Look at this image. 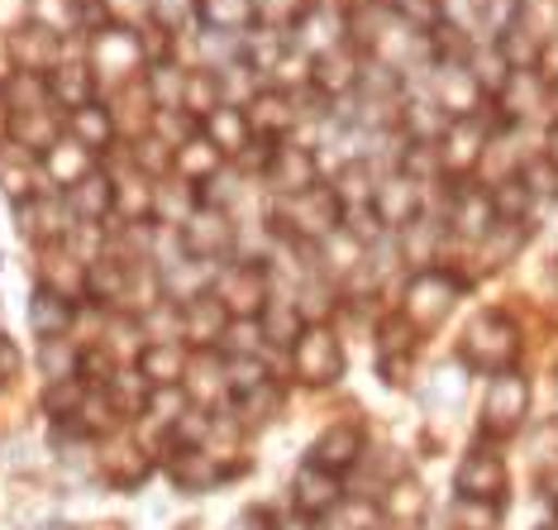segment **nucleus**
<instances>
[{
	"mask_svg": "<svg viewBox=\"0 0 558 530\" xmlns=\"http://www.w3.org/2000/svg\"><path fill=\"white\" fill-rule=\"evenodd\" d=\"M272 225L291 239L325 244V239L344 225V206H339V196L329 192V186H311V192H301V196H277Z\"/></svg>",
	"mask_w": 558,
	"mask_h": 530,
	"instance_id": "1",
	"label": "nucleus"
},
{
	"mask_svg": "<svg viewBox=\"0 0 558 530\" xmlns=\"http://www.w3.org/2000/svg\"><path fill=\"white\" fill-rule=\"evenodd\" d=\"M515 353H520V335H515V325L506 321V315L487 311L482 321L468 325V335H463V363L468 369L506 373L515 363Z\"/></svg>",
	"mask_w": 558,
	"mask_h": 530,
	"instance_id": "2",
	"label": "nucleus"
},
{
	"mask_svg": "<svg viewBox=\"0 0 558 530\" xmlns=\"http://www.w3.org/2000/svg\"><path fill=\"white\" fill-rule=\"evenodd\" d=\"M291 369L311 387L339 383V373H344V349H339V339L329 335L325 325H306V330L296 335V345H291Z\"/></svg>",
	"mask_w": 558,
	"mask_h": 530,
	"instance_id": "3",
	"label": "nucleus"
},
{
	"mask_svg": "<svg viewBox=\"0 0 558 530\" xmlns=\"http://www.w3.org/2000/svg\"><path fill=\"white\" fill-rule=\"evenodd\" d=\"M215 301L230 311V321H253L263 306H268V277H263L258 263H234L215 277Z\"/></svg>",
	"mask_w": 558,
	"mask_h": 530,
	"instance_id": "4",
	"label": "nucleus"
},
{
	"mask_svg": "<svg viewBox=\"0 0 558 530\" xmlns=\"http://www.w3.org/2000/svg\"><path fill=\"white\" fill-rule=\"evenodd\" d=\"M453 297H459V282H453V277H444L439 268H421L411 282H405V306H401V315L411 325H421V330H429V325H439L444 315H449Z\"/></svg>",
	"mask_w": 558,
	"mask_h": 530,
	"instance_id": "5",
	"label": "nucleus"
},
{
	"mask_svg": "<svg viewBox=\"0 0 558 530\" xmlns=\"http://www.w3.org/2000/svg\"><path fill=\"white\" fill-rule=\"evenodd\" d=\"M525 407H530V383H525V377H520L515 369L492 373L487 407H482V431H487V435H511V431H520V421H525Z\"/></svg>",
	"mask_w": 558,
	"mask_h": 530,
	"instance_id": "6",
	"label": "nucleus"
},
{
	"mask_svg": "<svg viewBox=\"0 0 558 530\" xmlns=\"http://www.w3.org/2000/svg\"><path fill=\"white\" fill-rule=\"evenodd\" d=\"M263 182L277 196H301L311 186H320V162H315L306 144H272L268 162H263Z\"/></svg>",
	"mask_w": 558,
	"mask_h": 530,
	"instance_id": "7",
	"label": "nucleus"
},
{
	"mask_svg": "<svg viewBox=\"0 0 558 530\" xmlns=\"http://www.w3.org/2000/svg\"><path fill=\"white\" fill-rule=\"evenodd\" d=\"M429 100L449 120H473L482 110V86L463 62H435V72H429Z\"/></svg>",
	"mask_w": 558,
	"mask_h": 530,
	"instance_id": "8",
	"label": "nucleus"
},
{
	"mask_svg": "<svg viewBox=\"0 0 558 530\" xmlns=\"http://www.w3.org/2000/svg\"><path fill=\"white\" fill-rule=\"evenodd\" d=\"M182 249H186V258H192V263L225 258L234 249L230 216H225V210H215V206H196L192 216L182 220Z\"/></svg>",
	"mask_w": 558,
	"mask_h": 530,
	"instance_id": "9",
	"label": "nucleus"
},
{
	"mask_svg": "<svg viewBox=\"0 0 558 530\" xmlns=\"http://www.w3.org/2000/svg\"><path fill=\"white\" fill-rule=\"evenodd\" d=\"M367 210L377 216V225H387V230H405L415 216H421V182L405 172H391L383 182H373V201H367Z\"/></svg>",
	"mask_w": 558,
	"mask_h": 530,
	"instance_id": "10",
	"label": "nucleus"
},
{
	"mask_svg": "<svg viewBox=\"0 0 558 530\" xmlns=\"http://www.w3.org/2000/svg\"><path fill=\"white\" fill-rule=\"evenodd\" d=\"M239 110H244V120H248V134L268 138V144H282V134L296 124V100H291V92H282V86L253 92Z\"/></svg>",
	"mask_w": 558,
	"mask_h": 530,
	"instance_id": "11",
	"label": "nucleus"
},
{
	"mask_svg": "<svg viewBox=\"0 0 558 530\" xmlns=\"http://www.w3.org/2000/svg\"><path fill=\"white\" fill-rule=\"evenodd\" d=\"M482 144H487V130L482 120H449V130L439 134L435 154H439V172H453V177H468L482 162Z\"/></svg>",
	"mask_w": 558,
	"mask_h": 530,
	"instance_id": "12",
	"label": "nucleus"
},
{
	"mask_svg": "<svg viewBox=\"0 0 558 530\" xmlns=\"http://www.w3.org/2000/svg\"><path fill=\"white\" fill-rule=\"evenodd\" d=\"M363 77V58L353 44H335V48H320V53L311 58V86L320 96H344L353 92Z\"/></svg>",
	"mask_w": 558,
	"mask_h": 530,
	"instance_id": "13",
	"label": "nucleus"
},
{
	"mask_svg": "<svg viewBox=\"0 0 558 530\" xmlns=\"http://www.w3.org/2000/svg\"><path fill=\"white\" fill-rule=\"evenodd\" d=\"M453 487H459V497L497 502L501 492H506V463H501V454H492V449L463 454L459 473H453Z\"/></svg>",
	"mask_w": 558,
	"mask_h": 530,
	"instance_id": "14",
	"label": "nucleus"
},
{
	"mask_svg": "<svg viewBox=\"0 0 558 530\" xmlns=\"http://www.w3.org/2000/svg\"><path fill=\"white\" fill-rule=\"evenodd\" d=\"M359 459H363V425L359 421H335L311 449V463H320V469H329L335 478L353 469Z\"/></svg>",
	"mask_w": 558,
	"mask_h": 530,
	"instance_id": "15",
	"label": "nucleus"
},
{
	"mask_svg": "<svg viewBox=\"0 0 558 530\" xmlns=\"http://www.w3.org/2000/svg\"><path fill=\"white\" fill-rule=\"evenodd\" d=\"M182 301H186V306H182V335L192 339V345L210 349L215 339L230 330V311L215 301L210 287H206V292H196V297H182Z\"/></svg>",
	"mask_w": 558,
	"mask_h": 530,
	"instance_id": "16",
	"label": "nucleus"
},
{
	"mask_svg": "<svg viewBox=\"0 0 558 530\" xmlns=\"http://www.w3.org/2000/svg\"><path fill=\"white\" fill-rule=\"evenodd\" d=\"M291 502H296V511L306 516H325L339 507V478L320 469V463H306V469H296L291 478Z\"/></svg>",
	"mask_w": 558,
	"mask_h": 530,
	"instance_id": "17",
	"label": "nucleus"
},
{
	"mask_svg": "<svg viewBox=\"0 0 558 530\" xmlns=\"http://www.w3.org/2000/svg\"><path fill=\"white\" fill-rule=\"evenodd\" d=\"M449 225L468 239H482L497 225V210H492V196L487 192H473V186H459L453 192V210H449Z\"/></svg>",
	"mask_w": 558,
	"mask_h": 530,
	"instance_id": "18",
	"label": "nucleus"
},
{
	"mask_svg": "<svg viewBox=\"0 0 558 530\" xmlns=\"http://www.w3.org/2000/svg\"><path fill=\"white\" fill-rule=\"evenodd\" d=\"M138 39L124 29H106L96 39V72H106V77H130V72L138 68Z\"/></svg>",
	"mask_w": 558,
	"mask_h": 530,
	"instance_id": "19",
	"label": "nucleus"
},
{
	"mask_svg": "<svg viewBox=\"0 0 558 530\" xmlns=\"http://www.w3.org/2000/svg\"><path fill=\"white\" fill-rule=\"evenodd\" d=\"M172 168L182 172L186 182H210V177L225 168V158H220V148H215L206 134H192V138H186V144H177Z\"/></svg>",
	"mask_w": 558,
	"mask_h": 530,
	"instance_id": "20",
	"label": "nucleus"
},
{
	"mask_svg": "<svg viewBox=\"0 0 558 530\" xmlns=\"http://www.w3.org/2000/svg\"><path fill=\"white\" fill-rule=\"evenodd\" d=\"M68 206H72V216H82V220H100L116 206V186H110L106 172H86L82 182L68 186Z\"/></svg>",
	"mask_w": 558,
	"mask_h": 530,
	"instance_id": "21",
	"label": "nucleus"
},
{
	"mask_svg": "<svg viewBox=\"0 0 558 530\" xmlns=\"http://www.w3.org/2000/svg\"><path fill=\"white\" fill-rule=\"evenodd\" d=\"M201 124H206V138H210V144L220 148V158H225V154H239V158H244V148L253 144L244 110H234V106H220L215 116H206Z\"/></svg>",
	"mask_w": 558,
	"mask_h": 530,
	"instance_id": "22",
	"label": "nucleus"
},
{
	"mask_svg": "<svg viewBox=\"0 0 558 530\" xmlns=\"http://www.w3.org/2000/svg\"><path fill=\"white\" fill-rule=\"evenodd\" d=\"M501 100L511 116H535V110L549 106V82H544L535 68H520V72H511V82L501 86Z\"/></svg>",
	"mask_w": 558,
	"mask_h": 530,
	"instance_id": "23",
	"label": "nucleus"
},
{
	"mask_svg": "<svg viewBox=\"0 0 558 530\" xmlns=\"http://www.w3.org/2000/svg\"><path fill=\"white\" fill-rule=\"evenodd\" d=\"M225 106V77L220 72H186V86H182V110L192 120H206Z\"/></svg>",
	"mask_w": 558,
	"mask_h": 530,
	"instance_id": "24",
	"label": "nucleus"
},
{
	"mask_svg": "<svg viewBox=\"0 0 558 530\" xmlns=\"http://www.w3.org/2000/svg\"><path fill=\"white\" fill-rule=\"evenodd\" d=\"M301 330H306V325H301V306H296V301H272L268 297V306L258 311V335L268 339V345L291 349Z\"/></svg>",
	"mask_w": 558,
	"mask_h": 530,
	"instance_id": "25",
	"label": "nucleus"
},
{
	"mask_svg": "<svg viewBox=\"0 0 558 530\" xmlns=\"http://www.w3.org/2000/svg\"><path fill=\"white\" fill-rule=\"evenodd\" d=\"M172 483L182 487V492H210L215 483H220V469H215V459L206 449H177V459H172Z\"/></svg>",
	"mask_w": 558,
	"mask_h": 530,
	"instance_id": "26",
	"label": "nucleus"
},
{
	"mask_svg": "<svg viewBox=\"0 0 558 530\" xmlns=\"http://www.w3.org/2000/svg\"><path fill=\"white\" fill-rule=\"evenodd\" d=\"M182 369H186V359L172 339H154V345L138 353V377H148L154 387H172L182 377Z\"/></svg>",
	"mask_w": 558,
	"mask_h": 530,
	"instance_id": "27",
	"label": "nucleus"
},
{
	"mask_svg": "<svg viewBox=\"0 0 558 530\" xmlns=\"http://www.w3.org/2000/svg\"><path fill=\"white\" fill-rule=\"evenodd\" d=\"M401 130H405L411 144H439V134L449 130V116H444L429 96H421V100H411V106L401 110Z\"/></svg>",
	"mask_w": 558,
	"mask_h": 530,
	"instance_id": "28",
	"label": "nucleus"
},
{
	"mask_svg": "<svg viewBox=\"0 0 558 530\" xmlns=\"http://www.w3.org/2000/svg\"><path fill=\"white\" fill-rule=\"evenodd\" d=\"M196 15L215 34H244L253 29V0H196Z\"/></svg>",
	"mask_w": 558,
	"mask_h": 530,
	"instance_id": "29",
	"label": "nucleus"
},
{
	"mask_svg": "<svg viewBox=\"0 0 558 530\" xmlns=\"http://www.w3.org/2000/svg\"><path fill=\"white\" fill-rule=\"evenodd\" d=\"M525 234H530L525 220H497L487 234L477 239V244H482L477 258L487 263V268H501V263H511V254H515L520 244H525Z\"/></svg>",
	"mask_w": 558,
	"mask_h": 530,
	"instance_id": "30",
	"label": "nucleus"
},
{
	"mask_svg": "<svg viewBox=\"0 0 558 530\" xmlns=\"http://www.w3.org/2000/svg\"><path fill=\"white\" fill-rule=\"evenodd\" d=\"M34 172H39V162L24 144H0V186H5L10 196H29L34 186Z\"/></svg>",
	"mask_w": 558,
	"mask_h": 530,
	"instance_id": "31",
	"label": "nucleus"
},
{
	"mask_svg": "<svg viewBox=\"0 0 558 530\" xmlns=\"http://www.w3.org/2000/svg\"><path fill=\"white\" fill-rule=\"evenodd\" d=\"M29 321H34V330H39L44 339H58L62 330H68V321H72L68 297L53 292V287H44V292L29 301Z\"/></svg>",
	"mask_w": 558,
	"mask_h": 530,
	"instance_id": "32",
	"label": "nucleus"
},
{
	"mask_svg": "<svg viewBox=\"0 0 558 530\" xmlns=\"http://www.w3.org/2000/svg\"><path fill=\"white\" fill-rule=\"evenodd\" d=\"M48 96L62 100L68 110H82V106H92V72L86 68H53L48 72Z\"/></svg>",
	"mask_w": 558,
	"mask_h": 530,
	"instance_id": "33",
	"label": "nucleus"
},
{
	"mask_svg": "<svg viewBox=\"0 0 558 530\" xmlns=\"http://www.w3.org/2000/svg\"><path fill=\"white\" fill-rule=\"evenodd\" d=\"M391 20L415 29L421 39H429L444 24V0H391Z\"/></svg>",
	"mask_w": 558,
	"mask_h": 530,
	"instance_id": "34",
	"label": "nucleus"
},
{
	"mask_svg": "<svg viewBox=\"0 0 558 530\" xmlns=\"http://www.w3.org/2000/svg\"><path fill=\"white\" fill-rule=\"evenodd\" d=\"M72 134H77V144L92 154V148H106L110 134H116V124H110V110H100L96 100L82 110H72Z\"/></svg>",
	"mask_w": 558,
	"mask_h": 530,
	"instance_id": "35",
	"label": "nucleus"
},
{
	"mask_svg": "<svg viewBox=\"0 0 558 530\" xmlns=\"http://www.w3.org/2000/svg\"><path fill=\"white\" fill-rule=\"evenodd\" d=\"M329 192L339 196V206H344V210L367 206V201H373V177H367V162L363 158L344 162V168H339V182L329 186Z\"/></svg>",
	"mask_w": 558,
	"mask_h": 530,
	"instance_id": "36",
	"label": "nucleus"
},
{
	"mask_svg": "<svg viewBox=\"0 0 558 530\" xmlns=\"http://www.w3.org/2000/svg\"><path fill=\"white\" fill-rule=\"evenodd\" d=\"M487 196H492V210H497V220H525L530 216V201H535V196H530V186L520 182L515 172L501 177V182L492 186Z\"/></svg>",
	"mask_w": 558,
	"mask_h": 530,
	"instance_id": "37",
	"label": "nucleus"
},
{
	"mask_svg": "<svg viewBox=\"0 0 558 530\" xmlns=\"http://www.w3.org/2000/svg\"><path fill=\"white\" fill-rule=\"evenodd\" d=\"M53 29H44V24H29V29L15 39V58L24 62V72H39L53 62Z\"/></svg>",
	"mask_w": 558,
	"mask_h": 530,
	"instance_id": "38",
	"label": "nucleus"
},
{
	"mask_svg": "<svg viewBox=\"0 0 558 530\" xmlns=\"http://www.w3.org/2000/svg\"><path fill=\"white\" fill-rule=\"evenodd\" d=\"M182 86H186L182 68H172V62H154V72H148V96H154L162 110H182Z\"/></svg>",
	"mask_w": 558,
	"mask_h": 530,
	"instance_id": "39",
	"label": "nucleus"
},
{
	"mask_svg": "<svg viewBox=\"0 0 558 530\" xmlns=\"http://www.w3.org/2000/svg\"><path fill=\"white\" fill-rule=\"evenodd\" d=\"M311 10V0H253V24H263V29H296L301 15Z\"/></svg>",
	"mask_w": 558,
	"mask_h": 530,
	"instance_id": "40",
	"label": "nucleus"
},
{
	"mask_svg": "<svg viewBox=\"0 0 558 530\" xmlns=\"http://www.w3.org/2000/svg\"><path fill=\"white\" fill-rule=\"evenodd\" d=\"M48 172H53L62 186L82 182V177L92 172V168H86V148L82 144H53V148H48Z\"/></svg>",
	"mask_w": 558,
	"mask_h": 530,
	"instance_id": "41",
	"label": "nucleus"
},
{
	"mask_svg": "<svg viewBox=\"0 0 558 530\" xmlns=\"http://www.w3.org/2000/svg\"><path fill=\"white\" fill-rule=\"evenodd\" d=\"M225 373H230V387H234V397H248V393H258L263 383H268V369H263L253 353H234L230 363H225Z\"/></svg>",
	"mask_w": 558,
	"mask_h": 530,
	"instance_id": "42",
	"label": "nucleus"
},
{
	"mask_svg": "<svg viewBox=\"0 0 558 530\" xmlns=\"http://www.w3.org/2000/svg\"><path fill=\"white\" fill-rule=\"evenodd\" d=\"M383 507H387L391 516H397V521H405V516H411V521H421L429 502H425L421 483H405V478H401V483H391V492H387V502H383Z\"/></svg>",
	"mask_w": 558,
	"mask_h": 530,
	"instance_id": "43",
	"label": "nucleus"
},
{
	"mask_svg": "<svg viewBox=\"0 0 558 530\" xmlns=\"http://www.w3.org/2000/svg\"><path fill=\"white\" fill-rule=\"evenodd\" d=\"M449 530H497V507H482L477 497H459L449 511Z\"/></svg>",
	"mask_w": 558,
	"mask_h": 530,
	"instance_id": "44",
	"label": "nucleus"
},
{
	"mask_svg": "<svg viewBox=\"0 0 558 530\" xmlns=\"http://www.w3.org/2000/svg\"><path fill=\"white\" fill-rule=\"evenodd\" d=\"M435 239H439V230L429 220H421L415 216L411 225L401 230V254L411 258V263H429V254H435Z\"/></svg>",
	"mask_w": 558,
	"mask_h": 530,
	"instance_id": "45",
	"label": "nucleus"
},
{
	"mask_svg": "<svg viewBox=\"0 0 558 530\" xmlns=\"http://www.w3.org/2000/svg\"><path fill=\"white\" fill-rule=\"evenodd\" d=\"M520 182L530 186V196H549V192H558V168L549 158H535V162H525V168L515 172Z\"/></svg>",
	"mask_w": 558,
	"mask_h": 530,
	"instance_id": "46",
	"label": "nucleus"
},
{
	"mask_svg": "<svg viewBox=\"0 0 558 530\" xmlns=\"http://www.w3.org/2000/svg\"><path fill=\"white\" fill-rule=\"evenodd\" d=\"M377 339H383V359H391V353H401L411 345V321H405V315H391V321H383Z\"/></svg>",
	"mask_w": 558,
	"mask_h": 530,
	"instance_id": "47",
	"label": "nucleus"
},
{
	"mask_svg": "<svg viewBox=\"0 0 558 530\" xmlns=\"http://www.w3.org/2000/svg\"><path fill=\"white\" fill-rule=\"evenodd\" d=\"M106 10H110V20H120V24H138L154 15V0H106Z\"/></svg>",
	"mask_w": 558,
	"mask_h": 530,
	"instance_id": "48",
	"label": "nucleus"
},
{
	"mask_svg": "<svg viewBox=\"0 0 558 530\" xmlns=\"http://www.w3.org/2000/svg\"><path fill=\"white\" fill-rule=\"evenodd\" d=\"M15 369H20V349L0 335V383H5V377H15Z\"/></svg>",
	"mask_w": 558,
	"mask_h": 530,
	"instance_id": "49",
	"label": "nucleus"
},
{
	"mask_svg": "<svg viewBox=\"0 0 558 530\" xmlns=\"http://www.w3.org/2000/svg\"><path fill=\"white\" fill-rule=\"evenodd\" d=\"M539 68H544V82H558V34L549 44H544V53H539Z\"/></svg>",
	"mask_w": 558,
	"mask_h": 530,
	"instance_id": "50",
	"label": "nucleus"
},
{
	"mask_svg": "<svg viewBox=\"0 0 558 530\" xmlns=\"http://www.w3.org/2000/svg\"><path fill=\"white\" fill-rule=\"evenodd\" d=\"M544 158H549L554 168H558V130H554V138H549V154H544Z\"/></svg>",
	"mask_w": 558,
	"mask_h": 530,
	"instance_id": "51",
	"label": "nucleus"
},
{
	"mask_svg": "<svg viewBox=\"0 0 558 530\" xmlns=\"http://www.w3.org/2000/svg\"><path fill=\"white\" fill-rule=\"evenodd\" d=\"M349 10H367V5H377V0H344Z\"/></svg>",
	"mask_w": 558,
	"mask_h": 530,
	"instance_id": "52",
	"label": "nucleus"
},
{
	"mask_svg": "<svg viewBox=\"0 0 558 530\" xmlns=\"http://www.w3.org/2000/svg\"><path fill=\"white\" fill-rule=\"evenodd\" d=\"M48 530H68V526H48Z\"/></svg>",
	"mask_w": 558,
	"mask_h": 530,
	"instance_id": "53",
	"label": "nucleus"
},
{
	"mask_svg": "<svg viewBox=\"0 0 558 530\" xmlns=\"http://www.w3.org/2000/svg\"><path fill=\"white\" fill-rule=\"evenodd\" d=\"M554 106H558V92H554Z\"/></svg>",
	"mask_w": 558,
	"mask_h": 530,
	"instance_id": "54",
	"label": "nucleus"
}]
</instances>
